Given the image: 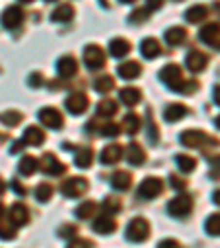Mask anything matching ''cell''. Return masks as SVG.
<instances>
[{
    "mask_svg": "<svg viewBox=\"0 0 220 248\" xmlns=\"http://www.w3.org/2000/svg\"><path fill=\"white\" fill-rule=\"evenodd\" d=\"M113 88H115V79L110 75H102L95 81V90H97V93H110Z\"/></svg>",
    "mask_w": 220,
    "mask_h": 248,
    "instance_id": "35",
    "label": "cell"
},
{
    "mask_svg": "<svg viewBox=\"0 0 220 248\" xmlns=\"http://www.w3.org/2000/svg\"><path fill=\"white\" fill-rule=\"evenodd\" d=\"M108 51H110L113 57H126L128 53H130V42L123 38H117L110 42V48H108Z\"/></svg>",
    "mask_w": 220,
    "mask_h": 248,
    "instance_id": "25",
    "label": "cell"
},
{
    "mask_svg": "<svg viewBox=\"0 0 220 248\" xmlns=\"http://www.w3.org/2000/svg\"><path fill=\"white\" fill-rule=\"evenodd\" d=\"M198 35H201V42L209 44V46H214V48H220V24H216V22L205 24Z\"/></svg>",
    "mask_w": 220,
    "mask_h": 248,
    "instance_id": "10",
    "label": "cell"
},
{
    "mask_svg": "<svg viewBox=\"0 0 220 248\" xmlns=\"http://www.w3.org/2000/svg\"><path fill=\"white\" fill-rule=\"evenodd\" d=\"M214 103L216 106H220V86H216L214 88Z\"/></svg>",
    "mask_w": 220,
    "mask_h": 248,
    "instance_id": "52",
    "label": "cell"
},
{
    "mask_svg": "<svg viewBox=\"0 0 220 248\" xmlns=\"http://www.w3.org/2000/svg\"><path fill=\"white\" fill-rule=\"evenodd\" d=\"M51 196H53V187H51V185L42 183V185H38V187H35V200L49 202V200H51Z\"/></svg>",
    "mask_w": 220,
    "mask_h": 248,
    "instance_id": "37",
    "label": "cell"
},
{
    "mask_svg": "<svg viewBox=\"0 0 220 248\" xmlns=\"http://www.w3.org/2000/svg\"><path fill=\"white\" fill-rule=\"evenodd\" d=\"M216 127L220 130V117H216Z\"/></svg>",
    "mask_w": 220,
    "mask_h": 248,
    "instance_id": "55",
    "label": "cell"
},
{
    "mask_svg": "<svg viewBox=\"0 0 220 248\" xmlns=\"http://www.w3.org/2000/svg\"><path fill=\"white\" fill-rule=\"evenodd\" d=\"M209 165H211V178L218 180V178H220V154H218V156H211V158H209Z\"/></svg>",
    "mask_w": 220,
    "mask_h": 248,
    "instance_id": "43",
    "label": "cell"
},
{
    "mask_svg": "<svg viewBox=\"0 0 220 248\" xmlns=\"http://www.w3.org/2000/svg\"><path fill=\"white\" fill-rule=\"evenodd\" d=\"M121 156H123V150L119 145H108V147H103V152H102V163L103 165H115V163H119L121 160Z\"/></svg>",
    "mask_w": 220,
    "mask_h": 248,
    "instance_id": "21",
    "label": "cell"
},
{
    "mask_svg": "<svg viewBox=\"0 0 220 248\" xmlns=\"http://www.w3.org/2000/svg\"><path fill=\"white\" fill-rule=\"evenodd\" d=\"M161 191H163V183H161V178H154V176L145 178L143 183L139 185V196L145 198V200H152V198H156Z\"/></svg>",
    "mask_w": 220,
    "mask_h": 248,
    "instance_id": "7",
    "label": "cell"
},
{
    "mask_svg": "<svg viewBox=\"0 0 220 248\" xmlns=\"http://www.w3.org/2000/svg\"><path fill=\"white\" fill-rule=\"evenodd\" d=\"M44 84V77L40 75V73H31L29 75V86H33V88H38V86Z\"/></svg>",
    "mask_w": 220,
    "mask_h": 248,
    "instance_id": "44",
    "label": "cell"
},
{
    "mask_svg": "<svg viewBox=\"0 0 220 248\" xmlns=\"http://www.w3.org/2000/svg\"><path fill=\"white\" fill-rule=\"evenodd\" d=\"M169 183H172V187H174V189H185V180L176 178V176H172V180H169Z\"/></svg>",
    "mask_w": 220,
    "mask_h": 248,
    "instance_id": "51",
    "label": "cell"
},
{
    "mask_svg": "<svg viewBox=\"0 0 220 248\" xmlns=\"http://www.w3.org/2000/svg\"><path fill=\"white\" fill-rule=\"evenodd\" d=\"M126 156H128V160H130L132 165H143V163H145V152L141 150L139 143H130V147H128Z\"/></svg>",
    "mask_w": 220,
    "mask_h": 248,
    "instance_id": "27",
    "label": "cell"
},
{
    "mask_svg": "<svg viewBox=\"0 0 220 248\" xmlns=\"http://www.w3.org/2000/svg\"><path fill=\"white\" fill-rule=\"evenodd\" d=\"M159 248H181V244H178L176 239H163V242L159 244Z\"/></svg>",
    "mask_w": 220,
    "mask_h": 248,
    "instance_id": "48",
    "label": "cell"
},
{
    "mask_svg": "<svg viewBox=\"0 0 220 248\" xmlns=\"http://www.w3.org/2000/svg\"><path fill=\"white\" fill-rule=\"evenodd\" d=\"M90 163H93V150L90 147H82V150H77L75 154V165L82 169L90 167Z\"/></svg>",
    "mask_w": 220,
    "mask_h": 248,
    "instance_id": "30",
    "label": "cell"
},
{
    "mask_svg": "<svg viewBox=\"0 0 220 248\" xmlns=\"http://www.w3.org/2000/svg\"><path fill=\"white\" fill-rule=\"evenodd\" d=\"M176 167L181 169L183 173H189V171L196 169V158H192V156H187V154H178L176 156Z\"/></svg>",
    "mask_w": 220,
    "mask_h": 248,
    "instance_id": "32",
    "label": "cell"
},
{
    "mask_svg": "<svg viewBox=\"0 0 220 248\" xmlns=\"http://www.w3.org/2000/svg\"><path fill=\"white\" fill-rule=\"evenodd\" d=\"M11 189H14L18 196H24V191H27V189H24V185L18 183V180H14V183H11Z\"/></svg>",
    "mask_w": 220,
    "mask_h": 248,
    "instance_id": "49",
    "label": "cell"
},
{
    "mask_svg": "<svg viewBox=\"0 0 220 248\" xmlns=\"http://www.w3.org/2000/svg\"><path fill=\"white\" fill-rule=\"evenodd\" d=\"M57 233H60V237H73V235L77 233V229H75L73 224H70V226H68V224H64L60 231H57Z\"/></svg>",
    "mask_w": 220,
    "mask_h": 248,
    "instance_id": "45",
    "label": "cell"
},
{
    "mask_svg": "<svg viewBox=\"0 0 220 248\" xmlns=\"http://www.w3.org/2000/svg\"><path fill=\"white\" fill-rule=\"evenodd\" d=\"M185 40H187V31L183 27H172L165 31V42L169 46H181V44H185Z\"/></svg>",
    "mask_w": 220,
    "mask_h": 248,
    "instance_id": "15",
    "label": "cell"
},
{
    "mask_svg": "<svg viewBox=\"0 0 220 248\" xmlns=\"http://www.w3.org/2000/svg\"><path fill=\"white\" fill-rule=\"evenodd\" d=\"M148 14H150V11L145 9V7H143V9H136V11H132V14H130V22H132V24L145 22V18H148Z\"/></svg>",
    "mask_w": 220,
    "mask_h": 248,
    "instance_id": "41",
    "label": "cell"
},
{
    "mask_svg": "<svg viewBox=\"0 0 220 248\" xmlns=\"http://www.w3.org/2000/svg\"><path fill=\"white\" fill-rule=\"evenodd\" d=\"M22 20H24V11L20 9L18 5H11V7H7V9L2 11L0 22H2V27L5 29H18L20 24H22Z\"/></svg>",
    "mask_w": 220,
    "mask_h": 248,
    "instance_id": "6",
    "label": "cell"
},
{
    "mask_svg": "<svg viewBox=\"0 0 220 248\" xmlns=\"http://www.w3.org/2000/svg\"><path fill=\"white\" fill-rule=\"evenodd\" d=\"M205 231H207L209 235H220V213H214V216L207 217Z\"/></svg>",
    "mask_w": 220,
    "mask_h": 248,
    "instance_id": "38",
    "label": "cell"
},
{
    "mask_svg": "<svg viewBox=\"0 0 220 248\" xmlns=\"http://www.w3.org/2000/svg\"><path fill=\"white\" fill-rule=\"evenodd\" d=\"M159 79L168 86L169 90H176L183 94H192L198 90V81H185L183 79V70L176 64H168L163 70L159 73Z\"/></svg>",
    "mask_w": 220,
    "mask_h": 248,
    "instance_id": "1",
    "label": "cell"
},
{
    "mask_svg": "<svg viewBox=\"0 0 220 248\" xmlns=\"http://www.w3.org/2000/svg\"><path fill=\"white\" fill-rule=\"evenodd\" d=\"M77 73V62L75 57L70 55H64L57 60V75L62 77V79H70V77Z\"/></svg>",
    "mask_w": 220,
    "mask_h": 248,
    "instance_id": "12",
    "label": "cell"
},
{
    "mask_svg": "<svg viewBox=\"0 0 220 248\" xmlns=\"http://www.w3.org/2000/svg\"><path fill=\"white\" fill-rule=\"evenodd\" d=\"M126 237H128V242H135V244L145 242V239L150 237V224H148V220L145 217H135L126 229Z\"/></svg>",
    "mask_w": 220,
    "mask_h": 248,
    "instance_id": "3",
    "label": "cell"
},
{
    "mask_svg": "<svg viewBox=\"0 0 220 248\" xmlns=\"http://www.w3.org/2000/svg\"><path fill=\"white\" fill-rule=\"evenodd\" d=\"M47 2H53V0H47Z\"/></svg>",
    "mask_w": 220,
    "mask_h": 248,
    "instance_id": "59",
    "label": "cell"
},
{
    "mask_svg": "<svg viewBox=\"0 0 220 248\" xmlns=\"http://www.w3.org/2000/svg\"><path fill=\"white\" fill-rule=\"evenodd\" d=\"M68 248H93V244L86 242V239H75V242H70Z\"/></svg>",
    "mask_w": 220,
    "mask_h": 248,
    "instance_id": "47",
    "label": "cell"
},
{
    "mask_svg": "<svg viewBox=\"0 0 220 248\" xmlns=\"http://www.w3.org/2000/svg\"><path fill=\"white\" fill-rule=\"evenodd\" d=\"M119 99L123 101V106H136L141 99V90L139 88H121V93H119Z\"/></svg>",
    "mask_w": 220,
    "mask_h": 248,
    "instance_id": "26",
    "label": "cell"
},
{
    "mask_svg": "<svg viewBox=\"0 0 220 248\" xmlns=\"http://www.w3.org/2000/svg\"><path fill=\"white\" fill-rule=\"evenodd\" d=\"M117 70H119V77H123V79H136L141 75V66L136 62H126Z\"/></svg>",
    "mask_w": 220,
    "mask_h": 248,
    "instance_id": "24",
    "label": "cell"
},
{
    "mask_svg": "<svg viewBox=\"0 0 220 248\" xmlns=\"http://www.w3.org/2000/svg\"><path fill=\"white\" fill-rule=\"evenodd\" d=\"M24 145H27L24 140H16L14 145H11V154H18V152H22V150H24Z\"/></svg>",
    "mask_w": 220,
    "mask_h": 248,
    "instance_id": "50",
    "label": "cell"
},
{
    "mask_svg": "<svg viewBox=\"0 0 220 248\" xmlns=\"http://www.w3.org/2000/svg\"><path fill=\"white\" fill-rule=\"evenodd\" d=\"M192 206H194V200L189 193H178L174 200H169L168 211L172 217H187L192 213Z\"/></svg>",
    "mask_w": 220,
    "mask_h": 248,
    "instance_id": "4",
    "label": "cell"
},
{
    "mask_svg": "<svg viewBox=\"0 0 220 248\" xmlns=\"http://www.w3.org/2000/svg\"><path fill=\"white\" fill-rule=\"evenodd\" d=\"M9 220L14 226H24L29 222V211L24 204H14L9 209Z\"/></svg>",
    "mask_w": 220,
    "mask_h": 248,
    "instance_id": "17",
    "label": "cell"
},
{
    "mask_svg": "<svg viewBox=\"0 0 220 248\" xmlns=\"http://www.w3.org/2000/svg\"><path fill=\"white\" fill-rule=\"evenodd\" d=\"M119 209H121V202H119L117 198H106V200H103V211H108V213H117Z\"/></svg>",
    "mask_w": 220,
    "mask_h": 248,
    "instance_id": "40",
    "label": "cell"
},
{
    "mask_svg": "<svg viewBox=\"0 0 220 248\" xmlns=\"http://www.w3.org/2000/svg\"><path fill=\"white\" fill-rule=\"evenodd\" d=\"M176 2H178V0H176Z\"/></svg>",
    "mask_w": 220,
    "mask_h": 248,
    "instance_id": "60",
    "label": "cell"
},
{
    "mask_svg": "<svg viewBox=\"0 0 220 248\" xmlns=\"http://www.w3.org/2000/svg\"><path fill=\"white\" fill-rule=\"evenodd\" d=\"M20 121H22V114H20L18 110H9V112H2V114H0V123H5V125H9V127L18 125Z\"/></svg>",
    "mask_w": 220,
    "mask_h": 248,
    "instance_id": "36",
    "label": "cell"
},
{
    "mask_svg": "<svg viewBox=\"0 0 220 248\" xmlns=\"http://www.w3.org/2000/svg\"><path fill=\"white\" fill-rule=\"evenodd\" d=\"M42 169H44V173H49V176H62V173H64V165H62L53 154H47L42 158Z\"/></svg>",
    "mask_w": 220,
    "mask_h": 248,
    "instance_id": "18",
    "label": "cell"
},
{
    "mask_svg": "<svg viewBox=\"0 0 220 248\" xmlns=\"http://www.w3.org/2000/svg\"><path fill=\"white\" fill-rule=\"evenodd\" d=\"M95 211H97V202L88 200V202H84V204L77 206V209H75V216L80 217V220H88V217L95 216Z\"/></svg>",
    "mask_w": 220,
    "mask_h": 248,
    "instance_id": "31",
    "label": "cell"
},
{
    "mask_svg": "<svg viewBox=\"0 0 220 248\" xmlns=\"http://www.w3.org/2000/svg\"><path fill=\"white\" fill-rule=\"evenodd\" d=\"M0 193H5V183H2V178H0Z\"/></svg>",
    "mask_w": 220,
    "mask_h": 248,
    "instance_id": "54",
    "label": "cell"
},
{
    "mask_svg": "<svg viewBox=\"0 0 220 248\" xmlns=\"http://www.w3.org/2000/svg\"><path fill=\"white\" fill-rule=\"evenodd\" d=\"M139 130H141V119L136 117V114H128V117L123 119V132H128V134H136Z\"/></svg>",
    "mask_w": 220,
    "mask_h": 248,
    "instance_id": "34",
    "label": "cell"
},
{
    "mask_svg": "<svg viewBox=\"0 0 220 248\" xmlns=\"http://www.w3.org/2000/svg\"><path fill=\"white\" fill-rule=\"evenodd\" d=\"M207 62H209V57H207L205 53L192 51V53L187 55V60H185V64H187V68L192 70V73H201V70L207 66Z\"/></svg>",
    "mask_w": 220,
    "mask_h": 248,
    "instance_id": "13",
    "label": "cell"
},
{
    "mask_svg": "<svg viewBox=\"0 0 220 248\" xmlns=\"http://www.w3.org/2000/svg\"><path fill=\"white\" fill-rule=\"evenodd\" d=\"M20 2H33V0H20Z\"/></svg>",
    "mask_w": 220,
    "mask_h": 248,
    "instance_id": "58",
    "label": "cell"
},
{
    "mask_svg": "<svg viewBox=\"0 0 220 248\" xmlns=\"http://www.w3.org/2000/svg\"><path fill=\"white\" fill-rule=\"evenodd\" d=\"M93 229H95V233H99V235H110V233H115V229H117V222H115L110 216H106V213H103L102 217H97V220H95Z\"/></svg>",
    "mask_w": 220,
    "mask_h": 248,
    "instance_id": "14",
    "label": "cell"
},
{
    "mask_svg": "<svg viewBox=\"0 0 220 248\" xmlns=\"http://www.w3.org/2000/svg\"><path fill=\"white\" fill-rule=\"evenodd\" d=\"M22 140L27 143V145H35V147H40V145L44 143V132L40 130V127L31 125V127H27V130H24Z\"/></svg>",
    "mask_w": 220,
    "mask_h": 248,
    "instance_id": "22",
    "label": "cell"
},
{
    "mask_svg": "<svg viewBox=\"0 0 220 248\" xmlns=\"http://www.w3.org/2000/svg\"><path fill=\"white\" fill-rule=\"evenodd\" d=\"M38 119L42 125L51 127V130H62V125H64V119L55 108H42L38 112Z\"/></svg>",
    "mask_w": 220,
    "mask_h": 248,
    "instance_id": "8",
    "label": "cell"
},
{
    "mask_svg": "<svg viewBox=\"0 0 220 248\" xmlns=\"http://www.w3.org/2000/svg\"><path fill=\"white\" fill-rule=\"evenodd\" d=\"M14 237H16L14 224H0V239H14Z\"/></svg>",
    "mask_w": 220,
    "mask_h": 248,
    "instance_id": "42",
    "label": "cell"
},
{
    "mask_svg": "<svg viewBox=\"0 0 220 248\" xmlns=\"http://www.w3.org/2000/svg\"><path fill=\"white\" fill-rule=\"evenodd\" d=\"M35 169H38V160L33 158V156H24L18 165L20 176H31V173H35Z\"/></svg>",
    "mask_w": 220,
    "mask_h": 248,
    "instance_id": "29",
    "label": "cell"
},
{
    "mask_svg": "<svg viewBox=\"0 0 220 248\" xmlns=\"http://www.w3.org/2000/svg\"><path fill=\"white\" fill-rule=\"evenodd\" d=\"M211 200H214V204H216V206H220V189H218V191H214Z\"/></svg>",
    "mask_w": 220,
    "mask_h": 248,
    "instance_id": "53",
    "label": "cell"
},
{
    "mask_svg": "<svg viewBox=\"0 0 220 248\" xmlns=\"http://www.w3.org/2000/svg\"><path fill=\"white\" fill-rule=\"evenodd\" d=\"M0 217H2V204H0Z\"/></svg>",
    "mask_w": 220,
    "mask_h": 248,
    "instance_id": "57",
    "label": "cell"
},
{
    "mask_svg": "<svg viewBox=\"0 0 220 248\" xmlns=\"http://www.w3.org/2000/svg\"><path fill=\"white\" fill-rule=\"evenodd\" d=\"M99 132H102L103 136H110V139H115V136H119V132H121V125H117V123H103Z\"/></svg>",
    "mask_w": 220,
    "mask_h": 248,
    "instance_id": "39",
    "label": "cell"
},
{
    "mask_svg": "<svg viewBox=\"0 0 220 248\" xmlns=\"http://www.w3.org/2000/svg\"><path fill=\"white\" fill-rule=\"evenodd\" d=\"M141 53H143V57H148V60H154V57H159L161 53H163V48H161L159 40L148 38L141 42Z\"/></svg>",
    "mask_w": 220,
    "mask_h": 248,
    "instance_id": "19",
    "label": "cell"
},
{
    "mask_svg": "<svg viewBox=\"0 0 220 248\" xmlns=\"http://www.w3.org/2000/svg\"><path fill=\"white\" fill-rule=\"evenodd\" d=\"M185 114H187V108H185L183 103H169L163 112V119L168 123H176V121H181Z\"/></svg>",
    "mask_w": 220,
    "mask_h": 248,
    "instance_id": "16",
    "label": "cell"
},
{
    "mask_svg": "<svg viewBox=\"0 0 220 248\" xmlns=\"http://www.w3.org/2000/svg\"><path fill=\"white\" fill-rule=\"evenodd\" d=\"M207 14H209V9H207L205 5H194V7H189V9H187L185 20H187V22H192V24H196V22H203V20L207 18Z\"/></svg>",
    "mask_w": 220,
    "mask_h": 248,
    "instance_id": "23",
    "label": "cell"
},
{
    "mask_svg": "<svg viewBox=\"0 0 220 248\" xmlns=\"http://www.w3.org/2000/svg\"><path fill=\"white\" fill-rule=\"evenodd\" d=\"M88 108V99L84 93H73L70 97H66V110L70 114H82Z\"/></svg>",
    "mask_w": 220,
    "mask_h": 248,
    "instance_id": "11",
    "label": "cell"
},
{
    "mask_svg": "<svg viewBox=\"0 0 220 248\" xmlns=\"http://www.w3.org/2000/svg\"><path fill=\"white\" fill-rule=\"evenodd\" d=\"M86 189H88V183L84 178H68L62 185V191L66 198H80L86 193Z\"/></svg>",
    "mask_w": 220,
    "mask_h": 248,
    "instance_id": "9",
    "label": "cell"
},
{
    "mask_svg": "<svg viewBox=\"0 0 220 248\" xmlns=\"http://www.w3.org/2000/svg\"><path fill=\"white\" fill-rule=\"evenodd\" d=\"M119 2H126V5H128V2H135V0H119Z\"/></svg>",
    "mask_w": 220,
    "mask_h": 248,
    "instance_id": "56",
    "label": "cell"
},
{
    "mask_svg": "<svg viewBox=\"0 0 220 248\" xmlns=\"http://www.w3.org/2000/svg\"><path fill=\"white\" fill-rule=\"evenodd\" d=\"M73 16H75V9H73V7L70 5H60L55 11H53L51 20L53 22H68Z\"/></svg>",
    "mask_w": 220,
    "mask_h": 248,
    "instance_id": "28",
    "label": "cell"
},
{
    "mask_svg": "<svg viewBox=\"0 0 220 248\" xmlns=\"http://www.w3.org/2000/svg\"><path fill=\"white\" fill-rule=\"evenodd\" d=\"M110 185H113L115 191H128L130 185H132V176L128 171H117V173H113Z\"/></svg>",
    "mask_w": 220,
    "mask_h": 248,
    "instance_id": "20",
    "label": "cell"
},
{
    "mask_svg": "<svg viewBox=\"0 0 220 248\" xmlns=\"http://www.w3.org/2000/svg\"><path fill=\"white\" fill-rule=\"evenodd\" d=\"M84 64L88 66V70H99L103 64H106V55H103L102 46L97 44H90V46L84 48Z\"/></svg>",
    "mask_w": 220,
    "mask_h": 248,
    "instance_id": "5",
    "label": "cell"
},
{
    "mask_svg": "<svg viewBox=\"0 0 220 248\" xmlns=\"http://www.w3.org/2000/svg\"><path fill=\"white\" fill-rule=\"evenodd\" d=\"M163 7V0H148L145 2V9L148 11H156V9H161Z\"/></svg>",
    "mask_w": 220,
    "mask_h": 248,
    "instance_id": "46",
    "label": "cell"
},
{
    "mask_svg": "<svg viewBox=\"0 0 220 248\" xmlns=\"http://www.w3.org/2000/svg\"><path fill=\"white\" fill-rule=\"evenodd\" d=\"M185 147H196V150H201V147H207V145H218V139H214V136L205 134L203 130H187L183 132L181 139H178Z\"/></svg>",
    "mask_w": 220,
    "mask_h": 248,
    "instance_id": "2",
    "label": "cell"
},
{
    "mask_svg": "<svg viewBox=\"0 0 220 248\" xmlns=\"http://www.w3.org/2000/svg\"><path fill=\"white\" fill-rule=\"evenodd\" d=\"M97 114L99 117H115L117 114V103L110 101V99H103L97 103Z\"/></svg>",
    "mask_w": 220,
    "mask_h": 248,
    "instance_id": "33",
    "label": "cell"
}]
</instances>
